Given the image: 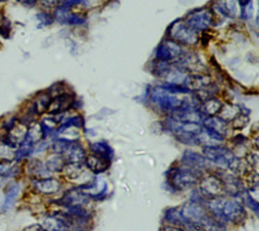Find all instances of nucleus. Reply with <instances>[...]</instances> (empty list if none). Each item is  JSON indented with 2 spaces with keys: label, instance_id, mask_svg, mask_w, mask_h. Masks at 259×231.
I'll list each match as a JSON object with an SVG mask.
<instances>
[{
  "label": "nucleus",
  "instance_id": "1",
  "mask_svg": "<svg viewBox=\"0 0 259 231\" xmlns=\"http://www.w3.org/2000/svg\"><path fill=\"white\" fill-rule=\"evenodd\" d=\"M168 35L170 40L184 46H194L198 42V33L184 21L177 20L169 28Z\"/></svg>",
  "mask_w": 259,
  "mask_h": 231
},
{
  "label": "nucleus",
  "instance_id": "2",
  "mask_svg": "<svg viewBox=\"0 0 259 231\" xmlns=\"http://www.w3.org/2000/svg\"><path fill=\"white\" fill-rule=\"evenodd\" d=\"M195 31L208 29L213 22V14L209 8H199L189 12L184 21Z\"/></svg>",
  "mask_w": 259,
  "mask_h": 231
},
{
  "label": "nucleus",
  "instance_id": "3",
  "mask_svg": "<svg viewBox=\"0 0 259 231\" xmlns=\"http://www.w3.org/2000/svg\"><path fill=\"white\" fill-rule=\"evenodd\" d=\"M176 67L183 72H201L204 66L197 56L192 52H182V54L176 59Z\"/></svg>",
  "mask_w": 259,
  "mask_h": 231
},
{
  "label": "nucleus",
  "instance_id": "4",
  "mask_svg": "<svg viewBox=\"0 0 259 231\" xmlns=\"http://www.w3.org/2000/svg\"><path fill=\"white\" fill-rule=\"evenodd\" d=\"M183 50L179 44L172 40H164L156 50V58L161 61H173L176 60Z\"/></svg>",
  "mask_w": 259,
  "mask_h": 231
},
{
  "label": "nucleus",
  "instance_id": "5",
  "mask_svg": "<svg viewBox=\"0 0 259 231\" xmlns=\"http://www.w3.org/2000/svg\"><path fill=\"white\" fill-rule=\"evenodd\" d=\"M27 130L28 127L23 122L16 121L12 127L6 130V134L4 135L2 142L15 148L24 141L27 134Z\"/></svg>",
  "mask_w": 259,
  "mask_h": 231
},
{
  "label": "nucleus",
  "instance_id": "6",
  "mask_svg": "<svg viewBox=\"0 0 259 231\" xmlns=\"http://www.w3.org/2000/svg\"><path fill=\"white\" fill-rule=\"evenodd\" d=\"M54 19L61 24L69 25H79L83 24L86 21V18L81 14H75L70 11V9L63 6H57L53 15Z\"/></svg>",
  "mask_w": 259,
  "mask_h": 231
},
{
  "label": "nucleus",
  "instance_id": "7",
  "mask_svg": "<svg viewBox=\"0 0 259 231\" xmlns=\"http://www.w3.org/2000/svg\"><path fill=\"white\" fill-rule=\"evenodd\" d=\"M73 96L68 93H61L51 98L47 111L49 113H59L64 110H67L73 104Z\"/></svg>",
  "mask_w": 259,
  "mask_h": 231
},
{
  "label": "nucleus",
  "instance_id": "8",
  "mask_svg": "<svg viewBox=\"0 0 259 231\" xmlns=\"http://www.w3.org/2000/svg\"><path fill=\"white\" fill-rule=\"evenodd\" d=\"M214 7L222 15L235 18L238 12V0H217Z\"/></svg>",
  "mask_w": 259,
  "mask_h": 231
},
{
  "label": "nucleus",
  "instance_id": "9",
  "mask_svg": "<svg viewBox=\"0 0 259 231\" xmlns=\"http://www.w3.org/2000/svg\"><path fill=\"white\" fill-rule=\"evenodd\" d=\"M185 83L188 88L194 89V90H201L211 84L210 77L205 74H195L185 77Z\"/></svg>",
  "mask_w": 259,
  "mask_h": 231
},
{
  "label": "nucleus",
  "instance_id": "10",
  "mask_svg": "<svg viewBox=\"0 0 259 231\" xmlns=\"http://www.w3.org/2000/svg\"><path fill=\"white\" fill-rule=\"evenodd\" d=\"M51 94L50 93H47V92H45V93H40V94H38L36 97H35V99H34V101H33V103H32V109H33V111L35 112V113H37V114H41L42 112H45V111H47V108H48V106H49V103H50V101H51Z\"/></svg>",
  "mask_w": 259,
  "mask_h": 231
},
{
  "label": "nucleus",
  "instance_id": "11",
  "mask_svg": "<svg viewBox=\"0 0 259 231\" xmlns=\"http://www.w3.org/2000/svg\"><path fill=\"white\" fill-rule=\"evenodd\" d=\"M16 158V150L14 147L6 144L0 143V164H8Z\"/></svg>",
  "mask_w": 259,
  "mask_h": 231
},
{
  "label": "nucleus",
  "instance_id": "12",
  "mask_svg": "<svg viewBox=\"0 0 259 231\" xmlns=\"http://www.w3.org/2000/svg\"><path fill=\"white\" fill-rule=\"evenodd\" d=\"M17 194H18V185L17 184L11 183V184L7 185L6 190H5V200L2 205L3 211H7L12 207Z\"/></svg>",
  "mask_w": 259,
  "mask_h": 231
},
{
  "label": "nucleus",
  "instance_id": "13",
  "mask_svg": "<svg viewBox=\"0 0 259 231\" xmlns=\"http://www.w3.org/2000/svg\"><path fill=\"white\" fill-rule=\"evenodd\" d=\"M35 189L42 192V194H51L58 189L59 184L58 181L53 179H45V180H38L34 183Z\"/></svg>",
  "mask_w": 259,
  "mask_h": 231
},
{
  "label": "nucleus",
  "instance_id": "14",
  "mask_svg": "<svg viewBox=\"0 0 259 231\" xmlns=\"http://www.w3.org/2000/svg\"><path fill=\"white\" fill-rule=\"evenodd\" d=\"M223 104L215 98H208L203 103V111L207 114H215L222 110Z\"/></svg>",
  "mask_w": 259,
  "mask_h": 231
},
{
  "label": "nucleus",
  "instance_id": "15",
  "mask_svg": "<svg viewBox=\"0 0 259 231\" xmlns=\"http://www.w3.org/2000/svg\"><path fill=\"white\" fill-rule=\"evenodd\" d=\"M170 64L166 61L157 60V62L154 65V73L158 75H166L168 71L170 70Z\"/></svg>",
  "mask_w": 259,
  "mask_h": 231
},
{
  "label": "nucleus",
  "instance_id": "16",
  "mask_svg": "<svg viewBox=\"0 0 259 231\" xmlns=\"http://www.w3.org/2000/svg\"><path fill=\"white\" fill-rule=\"evenodd\" d=\"M36 18L38 19V21H39L42 25H50V24H52V23L55 21L53 15H51V14H49V13H47V12L38 13V14L36 15Z\"/></svg>",
  "mask_w": 259,
  "mask_h": 231
},
{
  "label": "nucleus",
  "instance_id": "17",
  "mask_svg": "<svg viewBox=\"0 0 259 231\" xmlns=\"http://www.w3.org/2000/svg\"><path fill=\"white\" fill-rule=\"evenodd\" d=\"M247 123H248V118L243 114H237L233 120V125H234V128L236 129L244 128L247 125Z\"/></svg>",
  "mask_w": 259,
  "mask_h": 231
},
{
  "label": "nucleus",
  "instance_id": "18",
  "mask_svg": "<svg viewBox=\"0 0 259 231\" xmlns=\"http://www.w3.org/2000/svg\"><path fill=\"white\" fill-rule=\"evenodd\" d=\"M87 163H88V165H89L91 168L97 169V168H99L100 166L103 167V162H102L101 158H99V157H97V156H95V155H90V156H88V158H87Z\"/></svg>",
  "mask_w": 259,
  "mask_h": 231
},
{
  "label": "nucleus",
  "instance_id": "19",
  "mask_svg": "<svg viewBox=\"0 0 259 231\" xmlns=\"http://www.w3.org/2000/svg\"><path fill=\"white\" fill-rule=\"evenodd\" d=\"M242 18L244 19H248L250 17H252V14H253V8H252V1L249 2L248 4L242 6Z\"/></svg>",
  "mask_w": 259,
  "mask_h": 231
},
{
  "label": "nucleus",
  "instance_id": "20",
  "mask_svg": "<svg viewBox=\"0 0 259 231\" xmlns=\"http://www.w3.org/2000/svg\"><path fill=\"white\" fill-rule=\"evenodd\" d=\"M87 1H88V0H64V2L62 3L61 6L70 9L71 7H73V6H75V5H79V4L86 5V4H87Z\"/></svg>",
  "mask_w": 259,
  "mask_h": 231
},
{
  "label": "nucleus",
  "instance_id": "21",
  "mask_svg": "<svg viewBox=\"0 0 259 231\" xmlns=\"http://www.w3.org/2000/svg\"><path fill=\"white\" fill-rule=\"evenodd\" d=\"M39 2L46 7H55L59 4L60 0H39Z\"/></svg>",
  "mask_w": 259,
  "mask_h": 231
},
{
  "label": "nucleus",
  "instance_id": "22",
  "mask_svg": "<svg viewBox=\"0 0 259 231\" xmlns=\"http://www.w3.org/2000/svg\"><path fill=\"white\" fill-rule=\"evenodd\" d=\"M23 231H45V229L42 228V226L34 224V225H30V226L26 227Z\"/></svg>",
  "mask_w": 259,
  "mask_h": 231
},
{
  "label": "nucleus",
  "instance_id": "23",
  "mask_svg": "<svg viewBox=\"0 0 259 231\" xmlns=\"http://www.w3.org/2000/svg\"><path fill=\"white\" fill-rule=\"evenodd\" d=\"M209 38H210V36H209L207 33H203V34L201 35V44H202L204 47H206L207 44H208V42H209Z\"/></svg>",
  "mask_w": 259,
  "mask_h": 231
},
{
  "label": "nucleus",
  "instance_id": "24",
  "mask_svg": "<svg viewBox=\"0 0 259 231\" xmlns=\"http://www.w3.org/2000/svg\"><path fill=\"white\" fill-rule=\"evenodd\" d=\"M17 1L26 5H34L37 2V0H17Z\"/></svg>",
  "mask_w": 259,
  "mask_h": 231
},
{
  "label": "nucleus",
  "instance_id": "25",
  "mask_svg": "<svg viewBox=\"0 0 259 231\" xmlns=\"http://www.w3.org/2000/svg\"><path fill=\"white\" fill-rule=\"evenodd\" d=\"M249 2H251V0H238V3H239L241 6H244V5L248 4Z\"/></svg>",
  "mask_w": 259,
  "mask_h": 231
},
{
  "label": "nucleus",
  "instance_id": "26",
  "mask_svg": "<svg viewBox=\"0 0 259 231\" xmlns=\"http://www.w3.org/2000/svg\"><path fill=\"white\" fill-rule=\"evenodd\" d=\"M164 231H180V230L175 229V228H165Z\"/></svg>",
  "mask_w": 259,
  "mask_h": 231
}]
</instances>
